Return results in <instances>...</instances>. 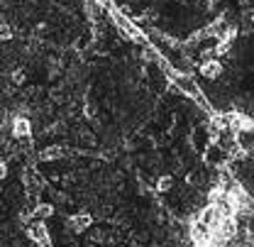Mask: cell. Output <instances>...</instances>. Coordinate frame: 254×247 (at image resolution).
Masks as SVG:
<instances>
[{
    "mask_svg": "<svg viewBox=\"0 0 254 247\" xmlns=\"http://www.w3.org/2000/svg\"><path fill=\"white\" fill-rule=\"evenodd\" d=\"M110 17H113L115 27L123 32L127 39H132V42H137V44H147V39H144L142 30H139V27H134V22L127 17L125 12H120V10H113V12H110Z\"/></svg>",
    "mask_w": 254,
    "mask_h": 247,
    "instance_id": "1",
    "label": "cell"
},
{
    "mask_svg": "<svg viewBox=\"0 0 254 247\" xmlns=\"http://www.w3.org/2000/svg\"><path fill=\"white\" fill-rule=\"evenodd\" d=\"M27 235H30V240L34 245H39V247L49 245V228L42 220H32L30 225H27Z\"/></svg>",
    "mask_w": 254,
    "mask_h": 247,
    "instance_id": "2",
    "label": "cell"
},
{
    "mask_svg": "<svg viewBox=\"0 0 254 247\" xmlns=\"http://www.w3.org/2000/svg\"><path fill=\"white\" fill-rule=\"evenodd\" d=\"M227 157H230V155L222 150L218 142L205 147V164H225V162H227Z\"/></svg>",
    "mask_w": 254,
    "mask_h": 247,
    "instance_id": "3",
    "label": "cell"
},
{
    "mask_svg": "<svg viewBox=\"0 0 254 247\" xmlns=\"http://www.w3.org/2000/svg\"><path fill=\"white\" fill-rule=\"evenodd\" d=\"M91 223H93L91 216H86V213H83V216H73L71 218V220H68V228H71L73 233H83V230H88V228H91Z\"/></svg>",
    "mask_w": 254,
    "mask_h": 247,
    "instance_id": "4",
    "label": "cell"
},
{
    "mask_svg": "<svg viewBox=\"0 0 254 247\" xmlns=\"http://www.w3.org/2000/svg\"><path fill=\"white\" fill-rule=\"evenodd\" d=\"M235 137H237V145H240V150H254V127H252V130L235 132Z\"/></svg>",
    "mask_w": 254,
    "mask_h": 247,
    "instance_id": "5",
    "label": "cell"
},
{
    "mask_svg": "<svg viewBox=\"0 0 254 247\" xmlns=\"http://www.w3.org/2000/svg\"><path fill=\"white\" fill-rule=\"evenodd\" d=\"M10 132H12L15 137H27V135H30V120L17 118V120H15V125L10 127Z\"/></svg>",
    "mask_w": 254,
    "mask_h": 247,
    "instance_id": "6",
    "label": "cell"
},
{
    "mask_svg": "<svg viewBox=\"0 0 254 247\" xmlns=\"http://www.w3.org/2000/svg\"><path fill=\"white\" fill-rule=\"evenodd\" d=\"M52 213H54V206H49V203H39V206H34L30 220H44V218H49Z\"/></svg>",
    "mask_w": 254,
    "mask_h": 247,
    "instance_id": "7",
    "label": "cell"
},
{
    "mask_svg": "<svg viewBox=\"0 0 254 247\" xmlns=\"http://www.w3.org/2000/svg\"><path fill=\"white\" fill-rule=\"evenodd\" d=\"M64 155H66V150H64V147H59V145H49V147L42 152V159H49V162H54V159H62Z\"/></svg>",
    "mask_w": 254,
    "mask_h": 247,
    "instance_id": "8",
    "label": "cell"
},
{
    "mask_svg": "<svg viewBox=\"0 0 254 247\" xmlns=\"http://www.w3.org/2000/svg\"><path fill=\"white\" fill-rule=\"evenodd\" d=\"M200 71H203L205 76H220L222 66H220V62H218V59H210V62H203Z\"/></svg>",
    "mask_w": 254,
    "mask_h": 247,
    "instance_id": "9",
    "label": "cell"
},
{
    "mask_svg": "<svg viewBox=\"0 0 254 247\" xmlns=\"http://www.w3.org/2000/svg\"><path fill=\"white\" fill-rule=\"evenodd\" d=\"M93 2H98V5H100V7L105 10V12H113V10H115V5H113V0H93Z\"/></svg>",
    "mask_w": 254,
    "mask_h": 247,
    "instance_id": "10",
    "label": "cell"
},
{
    "mask_svg": "<svg viewBox=\"0 0 254 247\" xmlns=\"http://www.w3.org/2000/svg\"><path fill=\"white\" fill-rule=\"evenodd\" d=\"M157 188L159 191H169V188H171V179H169V176H166V179H159Z\"/></svg>",
    "mask_w": 254,
    "mask_h": 247,
    "instance_id": "11",
    "label": "cell"
},
{
    "mask_svg": "<svg viewBox=\"0 0 254 247\" xmlns=\"http://www.w3.org/2000/svg\"><path fill=\"white\" fill-rule=\"evenodd\" d=\"M10 37V27L7 25H0V39H7Z\"/></svg>",
    "mask_w": 254,
    "mask_h": 247,
    "instance_id": "12",
    "label": "cell"
},
{
    "mask_svg": "<svg viewBox=\"0 0 254 247\" xmlns=\"http://www.w3.org/2000/svg\"><path fill=\"white\" fill-rule=\"evenodd\" d=\"M5 174H7V166L0 162V179H5Z\"/></svg>",
    "mask_w": 254,
    "mask_h": 247,
    "instance_id": "13",
    "label": "cell"
},
{
    "mask_svg": "<svg viewBox=\"0 0 254 247\" xmlns=\"http://www.w3.org/2000/svg\"><path fill=\"white\" fill-rule=\"evenodd\" d=\"M250 22H252V27H254V10L250 12Z\"/></svg>",
    "mask_w": 254,
    "mask_h": 247,
    "instance_id": "14",
    "label": "cell"
}]
</instances>
